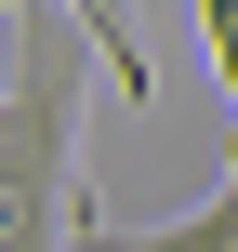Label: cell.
I'll use <instances>...</instances> for the list:
<instances>
[{
	"instance_id": "obj_1",
	"label": "cell",
	"mask_w": 238,
	"mask_h": 252,
	"mask_svg": "<svg viewBox=\"0 0 238 252\" xmlns=\"http://www.w3.org/2000/svg\"><path fill=\"white\" fill-rule=\"evenodd\" d=\"M79 13L13 0V80H0V252H79Z\"/></svg>"
},
{
	"instance_id": "obj_2",
	"label": "cell",
	"mask_w": 238,
	"mask_h": 252,
	"mask_svg": "<svg viewBox=\"0 0 238 252\" xmlns=\"http://www.w3.org/2000/svg\"><path fill=\"white\" fill-rule=\"evenodd\" d=\"M79 252H238V146H225L199 213H172V226H79Z\"/></svg>"
},
{
	"instance_id": "obj_3",
	"label": "cell",
	"mask_w": 238,
	"mask_h": 252,
	"mask_svg": "<svg viewBox=\"0 0 238 252\" xmlns=\"http://www.w3.org/2000/svg\"><path fill=\"white\" fill-rule=\"evenodd\" d=\"M79 27H93V53H106V80H119V106H146L159 93V66H146V40H132V0H66Z\"/></svg>"
},
{
	"instance_id": "obj_4",
	"label": "cell",
	"mask_w": 238,
	"mask_h": 252,
	"mask_svg": "<svg viewBox=\"0 0 238 252\" xmlns=\"http://www.w3.org/2000/svg\"><path fill=\"white\" fill-rule=\"evenodd\" d=\"M199 40H212V80L238 93V0H199Z\"/></svg>"
}]
</instances>
